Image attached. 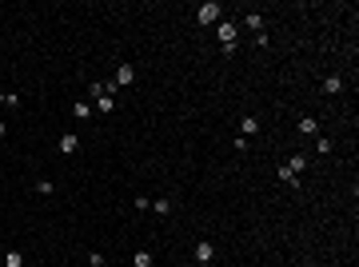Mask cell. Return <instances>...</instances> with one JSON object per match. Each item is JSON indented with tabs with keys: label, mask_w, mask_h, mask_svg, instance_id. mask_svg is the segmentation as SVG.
Here are the masks:
<instances>
[{
	"label": "cell",
	"mask_w": 359,
	"mask_h": 267,
	"mask_svg": "<svg viewBox=\"0 0 359 267\" xmlns=\"http://www.w3.org/2000/svg\"><path fill=\"white\" fill-rule=\"evenodd\" d=\"M216 32H220V44H224V56H232L236 48H240V44H236V32H240V28H236V20H220V28H216Z\"/></svg>",
	"instance_id": "obj_1"
},
{
	"label": "cell",
	"mask_w": 359,
	"mask_h": 267,
	"mask_svg": "<svg viewBox=\"0 0 359 267\" xmlns=\"http://www.w3.org/2000/svg\"><path fill=\"white\" fill-rule=\"evenodd\" d=\"M220 12H224V8H220L216 0H207V4H200V24H220Z\"/></svg>",
	"instance_id": "obj_2"
},
{
	"label": "cell",
	"mask_w": 359,
	"mask_h": 267,
	"mask_svg": "<svg viewBox=\"0 0 359 267\" xmlns=\"http://www.w3.org/2000/svg\"><path fill=\"white\" fill-rule=\"evenodd\" d=\"M211 259H216V243L211 239H200L196 243V263H211Z\"/></svg>",
	"instance_id": "obj_3"
},
{
	"label": "cell",
	"mask_w": 359,
	"mask_h": 267,
	"mask_svg": "<svg viewBox=\"0 0 359 267\" xmlns=\"http://www.w3.org/2000/svg\"><path fill=\"white\" fill-rule=\"evenodd\" d=\"M132 80H136V72H132V64H120V68H116V88H128Z\"/></svg>",
	"instance_id": "obj_4"
},
{
	"label": "cell",
	"mask_w": 359,
	"mask_h": 267,
	"mask_svg": "<svg viewBox=\"0 0 359 267\" xmlns=\"http://www.w3.org/2000/svg\"><path fill=\"white\" fill-rule=\"evenodd\" d=\"M244 24H248L252 32H263V12H248V16H244Z\"/></svg>",
	"instance_id": "obj_5"
},
{
	"label": "cell",
	"mask_w": 359,
	"mask_h": 267,
	"mask_svg": "<svg viewBox=\"0 0 359 267\" xmlns=\"http://www.w3.org/2000/svg\"><path fill=\"white\" fill-rule=\"evenodd\" d=\"M300 132H304V136H319V124H315L311 116H300Z\"/></svg>",
	"instance_id": "obj_6"
},
{
	"label": "cell",
	"mask_w": 359,
	"mask_h": 267,
	"mask_svg": "<svg viewBox=\"0 0 359 267\" xmlns=\"http://www.w3.org/2000/svg\"><path fill=\"white\" fill-rule=\"evenodd\" d=\"M323 92H327V96L343 92V80H339V76H327V80H323Z\"/></svg>",
	"instance_id": "obj_7"
},
{
	"label": "cell",
	"mask_w": 359,
	"mask_h": 267,
	"mask_svg": "<svg viewBox=\"0 0 359 267\" xmlns=\"http://www.w3.org/2000/svg\"><path fill=\"white\" fill-rule=\"evenodd\" d=\"M96 112H104V116H108V112H116V100H112V92H108V96H96Z\"/></svg>",
	"instance_id": "obj_8"
},
{
	"label": "cell",
	"mask_w": 359,
	"mask_h": 267,
	"mask_svg": "<svg viewBox=\"0 0 359 267\" xmlns=\"http://www.w3.org/2000/svg\"><path fill=\"white\" fill-rule=\"evenodd\" d=\"M240 132H244V136H256V132H259V120H256V116H244Z\"/></svg>",
	"instance_id": "obj_9"
},
{
	"label": "cell",
	"mask_w": 359,
	"mask_h": 267,
	"mask_svg": "<svg viewBox=\"0 0 359 267\" xmlns=\"http://www.w3.org/2000/svg\"><path fill=\"white\" fill-rule=\"evenodd\" d=\"M304 167H308V160H304V156H292V160L283 163V171H292V175H296V171H304Z\"/></svg>",
	"instance_id": "obj_10"
},
{
	"label": "cell",
	"mask_w": 359,
	"mask_h": 267,
	"mask_svg": "<svg viewBox=\"0 0 359 267\" xmlns=\"http://www.w3.org/2000/svg\"><path fill=\"white\" fill-rule=\"evenodd\" d=\"M76 148H80V140H76V136H64V140H60V152H64V156H72Z\"/></svg>",
	"instance_id": "obj_11"
},
{
	"label": "cell",
	"mask_w": 359,
	"mask_h": 267,
	"mask_svg": "<svg viewBox=\"0 0 359 267\" xmlns=\"http://www.w3.org/2000/svg\"><path fill=\"white\" fill-rule=\"evenodd\" d=\"M4 267H24V255H20V251H8V255H4Z\"/></svg>",
	"instance_id": "obj_12"
},
{
	"label": "cell",
	"mask_w": 359,
	"mask_h": 267,
	"mask_svg": "<svg viewBox=\"0 0 359 267\" xmlns=\"http://www.w3.org/2000/svg\"><path fill=\"white\" fill-rule=\"evenodd\" d=\"M132 267H152V251H136V259H132Z\"/></svg>",
	"instance_id": "obj_13"
},
{
	"label": "cell",
	"mask_w": 359,
	"mask_h": 267,
	"mask_svg": "<svg viewBox=\"0 0 359 267\" xmlns=\"http://www.w3.org/2000/svg\"><path fill=\"white\" fill-rule=\"evenodd\" d=\"M72 116H76V120H88V116H92V108H88V104H72Z\"/></svg>",
	"instance_id": "obj_14"
},
{
	"label": "cell",
	"mask_w": 359,
	"mask_h": 267,
	"mask_svg": "<svg viewBox=\"0 0 359 267\" xmlns=\"http://www.w3.org/2000/svg\"><path fill=\"white\" fill-rule=\"evenodd\" d=\"M152 212L156 215H168V212H172V204H168V200H152Z\"/></svg>",
	"instance_id": "obj_15"
},
{
	"label": "cell",
	"mask_w": 359,
	"mask_h": 267,
	"mask_svg": "<svg viewBox=\"0 0 359 267\" xmlns=\"http://www.w3.org/2000/svg\"><path fill=\"white\" fill-rule=\"evenodd\" d=\"M275 175H279V180H283V184H292V188H296V184H300V175H292V171H283V167H279V171H275Z\"/></svg>",
	"instance_id": "obj_16"
},
{
	"label": "cell",
	"mask_w": 359,
	"mask_h": 267,
	"mask_svg": "<svg viewBox=\"0 0 359 267\" xmlns=\"http://www.w3.org/2000/svg\"><path fill=\"white\" fill-rule=\"evenodd\" d=\"M4 132H8V128H4V124H0V140H4Z\"/></svg>",
	"instance_id": "obj_17"
},
{
	"label": "cell",
	"mask_w": 359,
	"mask_h": 267,
	"mask_svg": "<svg viewBox=\"0 0 359 267\" xmlns=\"http://www.w3.org/2000/svg\"><path fill=\"white\" fill-rule=\"evenodd\" d=\"M4 96H8V92H0V104H4Z\"/></svg>",
	"instance_id": "obj_18"
}]
</instances>
